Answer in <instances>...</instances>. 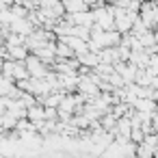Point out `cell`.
I'll return each instance as SVG.
<instances>
[{"mask_svg": "<svg viewBox=\"0 0 158 158\" xmlns=\"http://www.w3.org/2000/svg\"><path fill=\"white\" fill-rule=\"evenodd\" d=\"M28 119L35 121V123L48 119V117H46V106H44V104H33V106H28Z\"/></svg>", "mask_w": 158, "mask_h": 158, "instance_id": "5b68a950", "label": "cell"}, {"mask_svg": "<svg viewBox=\"0 0 158 158\" xmlns=\"http://www.w3.org/2000/svg\"><path fill=\"white\" fill-rule=\"evenodd\" d=\"M154 52H156V54H158V44H156V48H154Z\"/></svg>", "mask_w": 158, "mask_h": 158, "instance_id": "52a82bcc", "label": "cell"}, {"mask_svg": "<svg viewBox=\"0 0 158 158\" xmlns=\"http://www.w3.org/2000/svg\"><path fill=\"white\" fill-rule=\"evenodd\" d=\"M78 61L85 65V67H89V69H95L100 63H102V59H100V54L98 52H82V54H78Z\"/></svg>", "mask_w": 158, "mask_h": 158, "instance_id": "3957f363", "label": "cell"}, {"mask_svg": "<svg viewBox=\"0 0 158 158\" xmlns=\"http://www.w3.org/2000/svg\"><path fill=\"white\" fill-rule=\"evenodd\" d=\"M2 76H11L15 82L31 78V72L26 67V61H5L2 65Z\"/></svg>", "mask_w": 158, "mask_h": 158, "instance_id": "7a4b0ae2", "label": "cell"}, {"mask_svg": "<svg viewBox=\"0 0 158 158\" xmlns=\"http://www.w3.org/2000/svg\"><path fill=\"white\" fill-rule=\"evenodd\" d=\"M74 56H76V52L72 50V46L65 44L63 39H59L56 41V61L59 59H74Z\"/></svg>", "mask_w": 158, "mask_h": 158, "instance_id": "277c9868", "label": "cell"}, {"mask_svg": "<svg viewBox=\"0 0 158 158\" xmlns=\"http://www.w3.org/2000/svg\"><path fill=\"white\" fill-rule=\"evenodd\" d=\"M134 108H139V110H147V113H154V110L158 108V102H156L154 98H139L136 104H134Z\"/></svg>", "mask_w": 158, "mask_h": 158, "instance_id": "8992f818", "label": "cell"}, {"mask_svg": "<svg viewBox=\"0 0 158 158\" xmlns=\"http://www.w3.org/2000/svg\"><path fill=\"white\" fill-rule=\"evenodd\" d=\"M139 15H141V13H134V11L126 9V7H115V28H117L121 35L130 33L132 26H134V22L139 20Z\"/></svg>", "mask_w": 158, "mask_h": 158, "instance_id": "6da1fadb", "label": "cell"}]
</instances>
